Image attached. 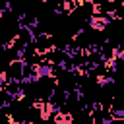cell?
<instances>
[{
	"instance_id": "7a4b0ae2",
	"label": "cell",
	"mask_w": 124,
	"mask_h": 124,
	"mask_svg": "<svg viewBox=\"0 0 124 124\" xmlns=\"http://www.w3.org/2000/svg\"><path fill=\"white\" fill-rule=\"evenodd\" d=\"M33 72H35V76L41 79V78H54V72H52V68H50V64H35L33 66Z\"/></svg>"
},
{
	"instance_id": "277c9868",
	"label": "cell",
	"mask_w": 124,
	"mask_h": 124,
	"mask_svg": "<svg viewBox=\"0 0 124 124\" xmlns=\"http://www.w3.org/2000/svg\"><path fill=\"white\" fill-rule=\"evenodd\" d=\"M93 12H95V14H101V12H103L101 4H93Z\"/></svg>"
},
{
	"instance_id": "5b68a950",
	"label": "cell",
	"mask_w": 124,
	"mask_h": 124,
	"mask_svg": "<svg viewBox=\"0 0 124 124\" xmlns=\"http://www.w3.org/2000/svg\"><path fill=\"white\" fill-rule=\"evenodd\" d=\"M2 85H4V79H2V78H0V87H2Z\"/></svg>"
},
{
	"instance_id": "6da1fadb",
	"label": "cell",
	"mask_w": 124,
	"mask_h": 124,
	"mask_svg": "<svg viewBox=\"0 0 124 124\" xmlns=\"http://www.w3.org/2000/svg\"><path fill=\"white\" fill-rule=\"evenodd\" d=\"M108 23H110V19H108L107 16H101V14H93V16L89 17V27H91L93 31H97V33L105 31V29L108 27Z\"/></svg>"
},
{
	"instance_id": "3957f363",
	"label": "cell",
	"mask_w": 124,
	"mask_h": 124,
	"mask_svg": "<svg viewBox=\"0 0 124 124\" xmlns=\"http://www.w3.org/2000/svg\"><path fill=\"white\" fill-rule=\"evenodd\" d=\"M74 120V116L72 114H64V112H58L56 110V114H54V122H64V124H70Z\"/></svg>"
},
{
	"instance_id": "8992f818",
	"label": "cell",
	"mask_w": 124,
	"mask_h": 124,
	"mask_svg": "<svg viewBox=\"0 0 124 124\" xmlns=\"http://www.w3.org/2000/svg\"><path fill=\"white\" fill-rule=\"evenodd\" d=\"M105 2H107V4H110V2H114V0H105Z\"/></svg>"
}]
</instances>
